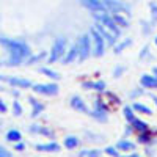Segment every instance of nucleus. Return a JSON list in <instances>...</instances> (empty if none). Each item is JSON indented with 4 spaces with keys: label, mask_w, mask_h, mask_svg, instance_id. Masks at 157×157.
I'll return each instance as SVG.
<instances>
[{
    "label": "nucleus",
    "mask_w": 157,
    "mask_h": 157,
    "mask_svg": "<svg viewBox=\"0 0 157 157\" xmlns=\"http://www.w3.org/2000/svg\"><path fill=\"white\" fill-rule=\"evenodd\" d=\"M104 152H105L109 157H120V151H118L116 146H107L105 149H104Z\"/></svg>",
    "instance_id": "nucleus-34"
},
{
    "label": "nucleus",
    "mask_w": 157,
    "mask_h": 157,
    "mask_svg": "<svg viewBox=\"0 0 157 157\" xmlns=\"http://www.w3.org/2000/svg\"><path fill=\"white\" fill-rule=\"evenodd\" d=\"M149 58V46H145L140 50V60H146Z\"/></svg>",
    "instance_id": "nucleus-37"
},
{
    "label": "nucleus",
    "mask_w": 157,
    "mask_h": 157,
    "mask_svg": "<svg viewBox=\"0 0 157 157\" xmlns=\"http://www.w3.org/2000/svg\"><path fill=\"white\" fill-rule=\"evenodd\" d=\"M118 148V151H121V152H130V151H135V143L132 141H129V140H120L115 145Z\"/></svg>",
    "instance_id": "nucleus-18"
},
{
    "label": "nucleus",
    "mask_w": 157,
    "mask_h": 157,
    "mask_svg": "<svg viewBox=\"0 0 157 157\" xmlns=\"http://www.w3.org/2000/svg\"><path fill=\"white\" fill-rule=\"evenodd\" d=\"M35 149L39 152H58L61 146L57 141H49V143H39V145L35 146Z\"/></svg>",
    "instance_id": "nucleus-12"
},
{
    "label": "nucleus",
    "mask_w": 157,
    "mask_h": 157,
    "mask_svg": "<svg viewBox=\"0 0 157 157\" xmlns=\"http://www.w3.org/2000/svg\"><path fill=\"white\" fill-rule=\"evenodd\" d=\"M154 43H155V46H157V36H155V39H154Z\"/></svg>",
    "instance_id": "nucleus-47"
},
{
    "label": "nucleus",
    "mask_w": 157,
    "mask_h": 157,
    "mask_svg": "<svg viewBox=\"0 0 157 157\" xmlns=\"http://www.w3.org/2000/svg\"><path fill=\"white\" fill-rule=\"evenodd\" d=\"M90 38H91V43H93V55L94 57H102L104 52H105V41L104 38L101 36V33L93 27L90 30Z\"/></svg>",
    "instance_id": "nucleus-5"
},
{
    "label": "nucleus",
    "mask_w": 157,
    "mask_h": 157,
    "mask_svg": "<svg viewBox=\"0 0 157 157\" xmlns=\"http://www.w3.org/2000/svg\"><path fill=\"white\" fill-rule=\"evenodd\" d=\"M6 110H8V107H6L5 101H3V99H0V113H5Z\"/></svg>",
    "instance_id": "nucleus-43"
},
{
    "label": "nucleus",
    "mask_w": 157,
    "mask_h": 157,
    "mask_svg": "<svg viewBox=\"0 0 157 157\" xmlns=\"http://www.w3.org/2000/svg\"><path fill=\"white\" fill-rule=\"evenodd\" d=\"M124 69H126V68L121 66V64H120V66H116V68L113 69V77H116V78H118V77H121V75L124 74Z\"/></svg>",
    "instance_id": "nucleus-38"
},
{
    "label": "nucleus",
    "mask_w": 157,
    "mask_h": 157,
    "mask_svg": "<svg viewBox=\"0 0 157 157\" xmlns=\"http://www.w3.org/2000/svg\"><path fill=\"white\" fill-rule=\"evenodd\" d=\"M140 25H141V32H143V35L148 36V35L151 33L152 24H151V22H148V21H141V22H140Z\"/></svg>",
    "instance_id": "nucleus-33"
},
{
    "label": "nucleus",
    "mask_w": 157,
    "mask_h": 157,
    "mask_svg": "<svg viewBox=\"0 0 157 157\" xmlns=\"http://www.w3.org/2000/svg\"><path fill=\"white\" fill-rule=\"evenodd\" d=\"M90 116H93L96 121L99 123H105L109 120V113L107 112H101V110H93V112H90Z\"/></svg>",
    "instance_id": "nucleus-27"
},
{
    "label": "nucleus",
    "mask_w": 157,
    "mask_h": 157,
    "mask_svg": "<svg viewBox=\"0 0 157 157\" xmlns=\"http://www.w3.org/2000/svg\"><path fill=\"white\" fill-rule=\"evenodd\" d=\"M130 44H132V39L127 38V39H124V41H121L120 44H116V46L113 47V52H115V54H121V52H123V50H126Z\"/></svg>",
    "instance_id": "nucleus-30"
},
{
    "label": "nucleus",
    "mask_w": 157,
    "mask_h": 157,
    "mask_svg": "<svg viewBox=\"0 0 157 157\" xmlns=\"http://www.w3.org/2000/svg\"><path fill=\"white\" fill-rule=\"evenodd\" d=\"M94 29L101 33V36L104 38V41H105V44L107 46H112V47H115L116 46V36L109 30V29H105V27H104V25L102 24H99V22H96V25H94Z\"/></svg>",
    "instance_id": "nucleus-8"
},
{
    "label": "nucleus",
    "mask_w": 157,
    "mask_h": 157,
    "mask_svg": "<svg viewBox=\"0 0 157 157\" xmlns=\"http://www.w3.org/2000/svg\"><path fill=\"white\" fill-rule=\"evenodd\" d=\"M46 55H47L46 52H41V54H38V55H30L25 63H27V64H35V63H38V61H41Z\"/></svg>",
    "instance_id": "nucleus-32"
},
{
    "label": "nucleus",
    "mask_w": 157,
    "mask_h": 157,
    "mask_svg": "<svg viewBox=\"0 0 157 157\" xmlns=\"http://www.w3.org/2000/svg\"><path fill=\"white\" fill-rule=\"evenodd\" d=\"M143 93H145V91H143V88H138V90H134L132 93L129 94V98L130 99H135V98H138V96H141Z\"/></svg>",
    "instance_id": "nucleus-39"
},
{
    "label": "nucleus",
    "mask_w": 157,
    "mask_h": 157,
    "mask_svg": "<svg viewBox=\"0 0 157 157\" xmlns=\"http://www.w3.org/2000/svg\"><path fill=\"white\" fill-rule=\"evenodd\" d=\"M104 96H105V99L109 101V102H112V104H120V98H116L113 93H110V91H104Z\"/></svg>",
    "instance_id": "nucleus-35"
},
{
    "label": "nucleus",
    "mask_w": 157,
    "mask_h": 157,
    "mask_svg": "<svg viewBox=\"0 0 157 157\" xmlns=\"http://www.w3.org/2000/svg\"><path fill=\"white\" fill-rule=\"evenodd\" d=\"M21 138H22V134L17 129H10L6 132V140L11 143H17V141H21Z\"/></svg>",
    "instance_id": "nucleus-26"
},
{
    "label": "nucleus",
    "mask_w": 157,
    "mask_h": 157,
    "mask_svg": "<svg viewBox=\"0 0 157 157\" xmlns=\"http://www.w3.org/2000/svg\"><path fill=\"white\" fill-rule=\"evenodd\" d=\"M30 130L33 134H38V135H44V137H49V138H54V130L49 129V127H44V126H39V124H33L30 127Z\"/></svg>",
    "instance_id": "nucleus-17"
},
{
    "label": "nucleus",
    "mask_w": 157,
    "mask_h": 157,
    "mask_svg": "<svg viewBox=\"0 0 157 157\" xmlns=\"http://www.w3.org/2000/svg\"><path fill=\"white\" fill-rule=\"evenodd\" d=\"M69 104H71V107H72L74 110H77V112H80V113H90L85 101H83L80 96H72Z\"/></svg>",
    "instance_id": "nucleus-13"
},
{
    "label": "nucleus",
    "mask_w": 157,
    "mask_h": 157,
    "mask_svg": "<svg viewBox=\"0 0 157 157\" xmlns=\"http://www.w3.org/2000/svg\"><path fill=\"white\" fill-rule=\"evenodd\" d=\"M104 3L107 6V11H112V13H130V8L121 2V0H104Z\"/></svg>",
    "instance_id": "nucleus-9"
},
{
    "label": "nucleus",
    "mask_w": 157,
    "mask_h": 157,
    "mask_svg": "<svg viewBox=\"0 0 157 157\" xmlns=\"http://www.w3.org/2000/svg\"><path fill=\"white\" fill-rule=\"evenodd\" d=\"M140 85L141 88H146V90H157V77L155 75H141L140 78Z\"/></svg>",
    "instance_id": "nucleus-14"
},
{
    "label": "nucleus",
    "mask_w": 157,
    "mask_h": 157,
    "mask_svg": "<svg viewBox=\"0 0 157 157\" xmlns=\"http://www.w3.org/2000/svg\"><path fill=\"white\" fill-rule=\"evenodd\" d=\"M137 141L141 143V145H146V146H151L152 141H154V132L152 130H145V132H140L137 135Z\"/></svg>",
    "instance_id": "nucleus-16"
},
{
    "label": "nucleus",
    "mask_w": 157,
    "mask_h": 157,
    "mask_svg": "<svg viewBox=\"0 0 157 157\" xmlns=\"http://www.w3.org/2000/svg\"><path fill=\"white\" fill-rule=\"evenodd\" d=\"M14 149L16 151H24L25 149V145H24L22 141H17V143H14Z\"/></svg>",
    "instance_id": "nucleus-42"
},
{
    "label": "nucleus",
    "mask_w": 157,
    "mask_h": 157,
    "mask_svg": "<svg viewBox=\"0 0 157 157\" xmlns=\"http://www.w3.org/2000/svg\"><path fill=\"white\" fill-rule=\"evenodd\" d=\"M0 157H13V154L8 149H5L3 146H0Z\"/></svg>",
    "instance_id": "nucleus-41"
},
{
    "label": "nucleus",
    "mask_w": 157,
    "mask_h": 157,
    "mask_svg": "<svg viewBox=\"0 0 157 157\" xmlns=\"http://www.w3.org/2000/svg\"><path fill=\"white\" fill-rule=\"evenodd\" d=\"M66 44H68V39L64 38V36H58L54 44H52V49H50V54H49V58L47 61L52 64V63H55L58 61L60 58L64 57V52H66Z\"/></svg>",
    "instance_id": "nucleus-3"
},
{
    "label": "nucleus",
    "mask_w": 157,
    "mask_h": 157,
    "mask_svg": "<svg viewBox=\"0 0 157 157\" xmlns=\"http://www.w3.org/2000/svg\"><path fill=\"white\" fill-rule=\"evenodd\" d=\"M39 72L44 74L49 78H52V80H58L60 78V74L57 71H54V69H50V68H39Z\"/></svg>",
    "instance_id": "nucleus-29"
},
{
    "label": "nucleus",
    "mask_w": 157,
    "mask_h": 157,
    "mask_svg": "<svg viewBox=\"0 0 157 157\" xmlns=\"http://www.w3.org/2000/svg\"><path fill=\"white\" fill-rule=\"evenodd\" d=\"M132 109L138 113H143V115H152V109H149L148 105H145V104H141V102H135Z\"/></svg>",
    "instance_id": "nucleus-28"
},
{
    "label": "nucleus",
    "mask_w": 157,
    "mask_h": 157,
    "mask_svg": "<svg viewBox=\"0 0 157 157\" xmlns=\"http://www.w3.org/2000/svg\"><path fill=\"white\" fill-rule=\"evenodd\" d=\"M82 86L85 90H94V91H99V93H104L107 88L104 80H85V82H82Z\"/></svg>",
    "instance_id": "nucleus-11"
},
{
    "label": "nucleus",
    "mask_w": 157,
    "mask_h": 157,
    "mask_svg": "<svg viewBox=\"0 0 157 157\" xmlns=\"http://www.w3.org/2000/svg\"><path fill=\"white\" fill-rule=\"evenodd\" d=\"M149 11H151V24L154 27V25H157V3L151 2L149 3Z\"/></svg>",
    "instance_id": "nucleus-31"
},
{
    "label": "nucleus",
    "mask_w": 157,
    "mask_h": 157,
    "mask_svg": "<svg viewBox=\"0 0 157 157\" xmlns=\"http://www.w3.org/2000/svg\"><path fill=\"white\" fill-rule=\"evenodd\" d=\"M113 21L116 22V25H118V27H120V29H126V27H129V21L121 14V13H113Z\"/></svg>",
    "instance_id": "nucleus-23"
},
{
    "label": "nucleus",
    "mask_w": 157,
    "mask_h": 157,
    "mask_svg": "<svg viewBox=\"0 0 157 157\" xmlns=\"http://www.w3.org/2000/svg\"><path fill=\"white\" fill-rule=\"evenodd\" d=\"M63 145L68 149H75V148H78V145H80V140H78L77 137H74V135H68L63 140Z\"/></svg>",
    "instance_id": "nucleus-21"
},
{
    "label": "nucleus",
    "mask_w": 157,
    "mask_h": 157,
    "mask_svg": "<svg viewBox=\"0 0 157 157\" xmlns=\"http://www.w3.org/2000/svg\"><path fill=\"white\" fill-rule=\"evenodd\" d=\"M0 82H5L11 86H16V88H32L33 83L27 78H22V77H14V75H0Z\"/></svg>",
    "instance_id": "nucleus-7"
},
{
    "label": "nucleus",
    "mask_w": 157,
    "mask_h": 157,
    "mask_svg": "<svg viewBox=\"0 0 157 157\" xmlns=\"http://www.w3.org/2000/svg\"><path fill=\"white\" fill-rule=\"evenodd\" d=\"M123 115H124V118H126V121H127V124H130L134 120H135V110L132 109V105H124V109H123Z\"/></svg>",
    "instance_id": "nucleus-25"
},
{
    "label": "nucleus",
    "mask_w": 157,
    "mask_h": 157,
    "mask_svg": "<svg viewBox=\"0 0 157 157\" xmlns=\"http://www.w3.org/2000/svg\"><path fill=\"white\" fill-rule=\"evenodd\" d=\"M94 110H101V112H107L109 113V104L104 101V96H98L94 99Z\"/></svg>",
    "instance_id": "nucleus-24"
},
{
    "label": "nucleus",
    "mask_w": 157,
    "mask_h": 157,
    "mask_svg": "<svg viewBox=\"0 0 157 157\" xmlns=\"http://www.w3.org/2000/svg\"><path fill=\"white\" fill-rule=\"evenodd\" d=\"M13 115H14V116H21L22 115V105L17 101L13 102Z\"/></svg>",
    "instance_id": "nucleus-36"
},
{
    "label": "nucleus",
    "mask_w": 157,
    "mask_h": 157,
    "mask_svg": "<svg viewBox=\"0 0 157 157\" xmlns=\"http://www.w3.org/2000/svg\"><path fill=\"white\" fill-rule=\"evenodd\" d=\"M102 155V151L101 149H96V148H90V149H82L78 152L77 157H101Z\"/></svg>",
    "instance_id": "nucleus-22"
},
{
    "label": "nucleus",
    "mask_w": 157,
    "mask_h": 157,
    "mask_svg": "<svg viewBox=\"0 0 157 157\" xmlns=\"http://www.w3.org/2000/svg\"><path fill=\"white\" fill-rule=\"evenodd\" d=\"M152 71H154V74H152V75H155V77H157V68H154Z\"/></svg>",
    "instance_id": "nucleus-46"
},
{
    "label": "nucleus",
    "mask_w": 157,
    "mask_h": 157,
    "mask_svg": "<svg viewBox=\"0 0 157 157\" xmlns=\"http://www.w3.org/2000/svg\"><path fill=\"white\" fill-rule=\"evenodd\" d=\"M91 14H93V17H94L96 22L102 24L105 29H109L116 38H120V36H121V29L116 25V22L113 21V16L109 14L107 11H98V13H91Z\"/></svg>",
    "instance_id": "nucleus-2"
},
{
    "label": "nucleus",
    "mask_w": 157,
    "mask_h": 157,
    "mask_svg": "<svg viewBox=\"0 0 157 157\" xmlns=\"http://www.w3.org/2000/svg\"><path fill=\"white\" fill-rule=\"evenodd\" d=\"M80 5L86 8L91 13H98V11H107V6L104 3V0H80Z\"/></svg>",
    "instance_id": "nucleus-10"
},
{
    "label": "nucleus",
    "mask_w": 157,
    "mask_h": 157,
    "mask_svg": "<svg viewBox=\"0 0 157 157\" xmlns=\"http://www.w3.org/2000/svg\"><path fill=\"white\" fill-rule=\"evenodd\" d=\"M134 132H135V129H134L132 126H130V124H127V126L124 127V135H126V137H129V135H132Z\"/></svg>",
    "instance_id": "nucleus-40"
},
{
    "label": "nucleus",
    "mask_w": 157,
    "mask_h": 157,
    "mask_svg": "<svg viewBox=\"0 0 157 157\" xmlns=\"http://www.w3.org/2000/svg\"><path fill=\"white\" fill-rule=\"evenodd\" d=\"M77 58H78V44L75 43V44L71 46V49L66 52V55L61 58V63H63V64H69V63L75 61Z\"/></svg>",
    "instance_id": "nucleus-15"
},
{
    "label": "nucleus",
    "mask_w": 157,
    "mask_h": 157,
    "mask_svg": "<svg viewBox=\"0 0 157 157\" xmlns=\"http://www.w3.org/2000/svg\"><path fill=\"white\" fill-rule=\"evenodd\" d=\"M152 98V101H154V104H155V107H157V96H151Z\"/></svg>",
    "instance_id": "nucleus-44"
},
{
    "label": "nucleus",
    "mask_w": 157,
    "mask_h": 157,
    "mask_svg": "<svg viewBox=\"0 0 157 157\" xmlns=\"http://www.w3.org/2000/svg\"><path fill=\"white\" fill-rule=\"evenodd\" d=\"M0 44L8 52L6 64H10V66H19L24 61H27V58L32 55L30 46L22 43V41H17V39L0 38Z\"/></svg>",
    "instance_id": "nucleus-1"
},
{
    "label": "nucleus",
    "mask_w": 157,
    "mask_h": 157,
    "mask_svg": "<svg viewBox=\"0 0 157 157\" xmlns=\"http://www.w3.org/2000/svg\"><path fill=\"white\" fill-rule=\"evenodd\" d=\"M123 157H140V155H137V154H130V155H123Z\"/></svg>",
    "instance_id": "nucleus-45"
},
{
    "label": "nucleus",
    "mask_w": 157,
    "mask_h": 157,
    "mask_svg": "<svg viewBox=\"0 0 157 157\" xmlns=\"http://www.w3.org/2000/svg\"><path fill=\"white\" fill-rule=\"evenodd\" d=\"M77 44H78V61H85L91 54H93V43H91L90 33L82 35L77 39Z\"/></svg>",
    "instance_id": "nucleus-4"
},
{
    "label": "nucleus",
    "mask_w": 157,
    "mask_h": 157,
    "mask_svg": "<svg viewBox=\"0 0 157 157\" xmlns=\"http://www.w3.org/2000/svg\"><path fill=\"white\" fill-rule=\"evenodd\" d=\"M29 102L32 104V116L36 118L38 115H41V112L44 110V105L39 101H36L35 98H29Z\"/></svg>",
    "instance_id": "nucleus-19"
},
{
    "label": "nucleus",
    "mask_w": 157,
    "mask_h": 157,
    "mask_svg": "<svg viewBox=\"0 0 157 157\" xmlns=\"http://www.w3.org/2000/svg\"><path fill=\"white\" fill-rule=\"evenodd\" d=\"M32 90L38 94H43V96H55L58 94V85L57 83H35L32 86Z\"/></svg>",
    "instance_id": "nucleus-6"
},
{
    "label": "nucleus",
    "mask_w": 157,
    "mask_h": 157,
    "mask_svg": "<svg viewBox=\"0 0 157 157\" xmlns=\"http://www.w3.org/2000/svg\"><path fill=\"white\" fill-rule=\"evenodd\" d=\"M130 126H132L134 129H135V132H145V130H148L149 129V126H148V123L146 121H143V120H140V118H135V120L130 123Z\"/></svg>",
    "instance_id": "nucleus-20"
}]
</instances>
